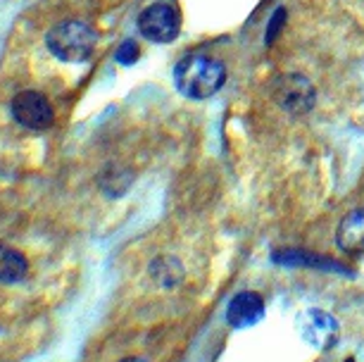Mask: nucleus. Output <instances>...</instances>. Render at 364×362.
Listing matches in <instances>:
<instances>
[{"instance_id": "obj_1", "label": "nucleus", "mask_w": 364, "mask_h": 362, "mask_svg": "<svg viewBox=\"0 0 364 362\" xmlns=\"http://www.w3.org/2000/svg\"><path fill=\"white\" fill-rule=\"evenodd\" d=\"M174 81L183 95L203 100L215 95L224 86L226 70L222 63H217L205 53H191L183 60H178V65L174 67Z\"/></svg>"}, {"instance_id": "obj_2", "label": "nucleus", "mask_w": 364, "mask_h": 362, "mask_svg": "<svg viewBox=\"0 0 364 362\" xmlns=\"http://www.w3.org/2000/svg\"><path fill=\"white\" fill-rule=\"evenodd\" d=\"M95 41H98V36H95L91 24L81 22V19H65V22L55 24L48 31L46 46L58 60L77 65V63H86L91 58Z\"/></svg>"}, {"instance_id": "obj_3", "label": "nucleus", "mask_w": 364, "mask_h": 362, "mask_svg": "<svg viewBox=\"0 0 364 362\" xmlns=\"http://www.w3.org/2000/svg\"><path fill=\"white\" fill-rule=\"evenodd\" d=\"M272 98L286 112L305 115L314 107L317 91H314L312 81L302 74H281L272 84Z\"/></svg>"}, {"instance_id": "obj_4", "label": "nucleus", "mask_w": 364, "mask_h": 362, "mask_svg": "<svg viewBox=\"0 0 364 362\" xmlns=\"http://www.w3.org/2000/svg\"><path fill=\"white\" fill-rule=\"evenodd\" d=\"M181 29V17L174 5L169 3H153L141 12L139 31L153 43H171Z\"/></svg>"}, {"instance_id": "obj_5", "label": "nucleus", "mask_w": 364, "mask_h": 362, "mask_svg": "<svg viewBox=\"0 0 364 362\" xmlns=\"http://www.w3.org/2000/svg\"><path fill=\"white\" fill-rule=\"evenodd\" d=\"M12 117L29 132H43L53 124V105L43 93L22 91L12 98Z\"/></svg>"}, {"instance_id": "obj_6", "label": "nucleus", "mask_w": 364, "mask_h": 362, "mask_svg": "<svg viewBox=\"0 0 364 362\" xmlns=\"http://www.w3.org/2000/svg\"><path fill=\"white\" fill-rule=\"evenodd\" d=\"M298 329L302 339L317 351H328L338 344V322L326 310H307L298 319Z\"/></svg>"}, {"instance_id": "obj_7", "label": "nucleus", "mask_w": 364, "mask_h": 362, "mask_svg": "<svg viewBox=\"0 0 364 362\" xmlns=\"http://www.w3.org/2000/svg\"><path fill=\"white\" fill-rule=\"evenodd\" d=\"M264 317V300L255 291H243L231 298L226 305V322L233 329H248Z\"/></svg>"}, {"instance_id": "obj_8", "label": "nucleus", "mask_w": 364, "mask_h": 362, "mask_svg": "<svg viewBox=\"0 0 364 362\" xmlns=\"http://www.w3.org/2000/svg\"><path fill=\"white\" fill-rule=\"evenodd\" d=\"M336 241H338L341 250L348 252V255H364V208H357L343 217L338 231H336Z\"/></svg>"}, {"instance_id": "obj_9", "label": "nucleus", "mask_w": 364, "mask_h": 362, "mask_svg": "<svg viewBox=\"0 0 364 362\" xmlns=\"http://www.w3.org/2000/svg\"><path fill=\"white\" fill-rule=\"evenodd\" d=\"M29 272L24 252L12 248V245L0 243V284H17L22 282Z\"/></svg>"}, {"instance_id": "obj_10", "label": "nucleus", "mask_w": 364, "mask_h": 362, "mask_svg": "<svg viewBox=\"0 0 364 362\" xmlns=\"http://www.w3.org/2000/svg\"><path fill=\"white\" fill-rule=\"evenodd\" d=\"M117 60L122 65H134L139 60V46H136V41H124L119 46V50H117Z\"/></svg>"}, {"instance_id": "obj_11", "label": "nucleus", "mask_w": 364, "mask_h": 362, "mask_svg": "<svg viewBox=\"0 0 364 362\" xmlns=\"http://www.w3.org/2000/svg\"><path fill=\"white\" fill-rule=\"evenodd\" d=\"M284 19H286V12L284 10H277V15L272 17L269 26H267V43H272V41H274V36L279 33V26L284 24Z\"/></svg>"}, {"instance_id": "obj_12", "label": "nucleus", "mask_w": 364, "mask_h": 362, "mask_svg": "<svg viewBox=\"0 0 364 362\" xmlns=\"http://www.w3.org/2000/svg\"><path fill=\"white\" fill-rule=\"evenodd\" d=\"M122 362H150L146 358H127V360H122Z\"/></svg>"}, {"instance_id": "obj_13", "label": "nucleus", "mask_w": 364, "mask_h": 362, "mask_svg": "<svg viewBox=\"0 0 364 362\" xmlns=\"http://www.w3.org/2000/svg\"><path fill=\"white\" fill-rule=\"evenodd\" d=\"M348 362H355V360H353V358H350V360H348Z\"/></svg>"}]
</instances>
